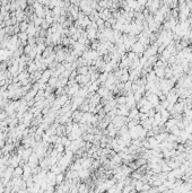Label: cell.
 Instances as JSON below:
<instances>
[{"mask_svg": "<svg viewBox=\"0 0 192 193\" xmlns=\"http://www.w3.org/2000/svg\"><path fill=\"white\" fill-rule=\"evenodd\" d=\"M142 48H143V44L140 43V42H138V43H133V45H132V51L135 52V53L140 54V53H142V51H143Z\"/></svg>", "mask_w": 192, "mask_h": 193, "instance_id": "obj_1", "label": "cell"}, {"mask_svg": "<svg viewBox=\"0 0 192 193\" xmlns=\"http://www.w3.org/2000/svg\"><path fill=\"white\" fill-rule=\"evenodd\" d=\"M24 174V168L23 166H19L18 165L17 167L14 168V174L13 176H19V177H22V175Z\"/></svg>", "mask_w": 192, "mask_h": 193, "instance_id": "obj_2", "label": "cell"}, {"mask_svg": "<svg viewBox=\"0 0 192 193\" xmlns=\"http://www.w3.org/2000/svg\"><path fill=\"white\" fill-rule=\"evenodd\" d=\"M82 112H74V114H72V116H71V119L74 120L75 122H78V121H80L82 120Z\"/></svg>", "mask_w": 192, "mask_h": 193, "instance_id": "obj_3", "label": "cell"}, {"mask_svg": "<svg viewBox=\"0 0 192 193\" xmlns=\"http://www.w3.org/2000/svg\"><path fill=\"white\" fill-rule=\"evenodd\" d=\"M28 71H22V72H19L18 74V76H17V78H18V80L19 81H22V80H24V79H26V78H28Z\"/></svg>", "mask_w": 192, "mask_h": 193, "instance_id": "obj_4", "label": "cell"}, {"mask_svg": "<svg viewBox=\"0 0 192 193\" xmlns=\"http://www.w3.org/2000/svg\"><path fill=\"white\" fill-rule=\"evenodd\" d=\"M98 94H100L101 97H106L109 96V88H105V87H102V88L98 89Z\"/></svg>", "mask_w": 192, "mask_h": 193, "instance_id": "obj_5", "label": "cell"}, {"mask_svg": "<svg viewBox=\"0 0 192 193\" xmlns=\"http://www.w3.org/2000/svg\"><path fill=\"white\" fill-rule=\"evenodd\" d=\"M50 170H51V172H53L54 174H59V173H61V169H60V167L58 165H55V164L50 166Z\"/></svg>", "mask_w": 192, "mask_h": 193, "instance_id": "obj_6", "label": "cell"}, {"mask_svg": "<svg viewBox=\"0 0 192 193\" xmlns=\"http://www.w3.org/2000/svg\"><path fill=\"white\" fill-rule=\"evenodd\" d=\"M45 49H46L45 44H41V43H40V44H38V45L35 48V50H36V52H37V54H41L42 52H43V51L45 50Z\"/></svg>", "mask_w": 192, "mask_h": 193, "instance_id": "obj_7", "label": "cell"}, {"mask_svg": "<svg viewBox=\"0 0 192 193\" xmlns=\"http://www.w3.org/2000/svg\"><path fill=\"white\" fill-rule=\"evenodd\" d=\"M63 180H64V176L62 175L61 173H59V174H56V175H55L56 184H61V183H63Z\"/></svg>", "mask_w": 192, "mask_h": 193, "instance_id": "obj_8", "label": "cell"}, {"mask_svg": "<svg viewBox=\"0 0 192 193\" xmlns=\"http://www.w3.org/2000/svg\"><path fill=\"white\" fill-rule=\"evenodd\" d=\"M176 124H177V120L172 119V120H169V122L166 123V128L167 129H171L172 127H174V125H176Z\"/></svg>", "mask_w": 192, "mask_h": 193, "instance_id": "obj_9", "label": "cell"}, {"mask_svg": "<svg viewBox=\"0 0 192 193\" xmlns=\"http://www.w3.org/2000/svg\"><path fill=\"white\" fill-rule=\"evenodd\" d=\"M28 37V34L26 33V32H22L19 35H18V38L22 41V42H26V40H27Z\"/></svg>", "mask_w": 192, "mask_h": 193, "instance_id": "obj_10", "label": "cell"}, {"mask_svg": "<svg viewBox=\"0 0 192 193\" xmlns=\"http://www.w3.org/2000/svg\"><path fill=\"white\" fill-rule=\"evenodd\" d=\"M87 71H88V67L82 66V68H79L78 70H77V72L80 74V75H87Z\"/></svg>", "mask_w": 192, "mask_h": 193, "instance_id": "obj_11", "label": "cell"}, {"mask_svg": "<svg viewBox=\"0 0 192 193\" xmlns=\"http://www.w3.org/2000/svg\"><path fill=\"white\" fill-rule=\"evenodd\" d=\"M56 81H58V77H50V79H49V81H48V83H49V85L50 86H55V84H56Z\"/></svg>", "mask_w": 192, "mask_h": 193, "instance_id": "obj_12", "label": "cell"}, {"mask_svg": "<svg viewBox=\"0 0 192 193\" xmlns=\"http://www.w3.org/2000/svg\"><path fill=\"white\" fill-rule=\"evenodd\" d=\"M97 89H98L97 84H96V83H94V84H93L92 86H89V88H88V91H89V93H93V91L97 90Z\"/></svg>", "mask_w": 192, "mask_h": 193, "instance_id": "obj_13", "label": "cell"}, {"mask_svg": "<svg viewBox=\"0 0 192 193\" xmlns=\"http://www.w3.org/2000/svg\"><path fill=\"white\" fill-rule=\"evenodd\" d=\"M121 79H122V81H127V80L129 79L128 74H127V71H126V70L122 71V76H121Z\"/></svg>", "mask_w": 192, "mask_h": 193, "instance_id": "obj_14", "label": "cell"}, {"mask_svg": "<svg viewBox=\"0 0 192 193\" xmlns=\"http://www.w3.org/2000/svg\"><path fill=\"white\" fill-rule=\"evenodd\" d=\"M137 115H138V111H137V110H132V111L129 113V116L132 117V119H135Z\"/></svg>", "mask_w": 192, "mask_h": 193, "instance_id": "obj_15", "label": "cell"}, {"mask_svg": "<svg viewBox=\"0 0 192 193\" xmlns=\"http://www.w3.org/2000/svg\"><path fill=\"white\" fill-rule=\"evenodd\" d=\"M33 49H34V48H33ZM33 49H32V46H31V45H27L25 49H24V53H25V54H27V55H28V54L31 53V51L33 50Z\"/></svg>", "mask_w": 192, "mask_h": 193, "instance_id": "obj_16", "label": "cell"}, {"mask_svg": "<svg viewBox=\"0 0 192 193\" xmlns=\"http://www.w3.org/2000/svg\"><path fill=\"white\" fill-rule=\"evenodd\" d=\"M98 101H100V96H96V95H95V96H93L92 97V101H90V102H92V104H97V103H98Z\"/></svg>", "mask_w": 192, "mask_h": 193, "instance_id": "obj_17", "label": "cell"}, {"mask_svg": "<svg viewBox=\"0 0 192 193\" xmlns=\"http://www.w3.org/2000/svg\"><path fill=\"white\" fill-rule=\"evenodd\" d=\"M106 79H108V72H105V74L101 75V77H100V81H106Z\"/></svg>", "mask_w": 192, "mask_h": 193, "instance_id": "obj_18", "label": "cell"}]
</instances>
